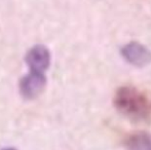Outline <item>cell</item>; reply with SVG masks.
<instances>
[{
  "label": "cell",
  "mask_w": 151,
  "mask_h": 150,
  "mask_svg": "<svg viewBox=\"0 0 151 150\" xmlns=\"http://www.w3.org/2000/svg\"><path fill=\"white\" fill-rule=\"evenodd\" d=\"M120 52L127 63L138 68H143L151 63V50L140 42H129L121 48Z\"/></svg>",
  "instance_id": "3957f363"
},
{
  "label": "cell",
  "mask_w": 151,
  "mask_h": 150,
  "mask_svg": "<svg viewBox=\"0 0 151 150\" xmlns=\"http://www.w3.org/2000/svg\"><path fill=\"white\" fill-rule=\"evenodd\" d=\"M25 61L30 71L45 73L50 65V52L46 46L37 44L28 50Z\"/></svg>",
  "instance_id": "277c9868"
},
{
  "label": "cell",
  "mask_w": 151,
  "mask_h": 150,
  "mask_svg": "<svg viewBox=\"0 0 151 150\" xmlns=\"http://www.w3.org/2000/svg\"><path fill=\"white\" fill-rule=\"evenodd\" d=\"M115 108L125 117L144 121L151 117V99L135 86H121L113 98Z\"/></svg>",
  "instance_id": "6da1fadb"
},
{
  "label": "cell",
  "mask_w": 151,
  "mask_h": 150,
  "mask_svg": "<svg viewBox=\"0 0 151 150\" xmlns=\"http://www.w3.org/2000/svg\"><path fill=\"white\" fill-rule=\"evenodd\" d=\"M46 86L45 73L30 71L20 80L19 90L22 97L26 100H33L43 93Z\"/></svg>",
  "instance_id": "7a4b0ae2"
},
{
  "label": "cell",
  "mask_w": 151,
  "mask_h": 150,
  "mask_svg": "<svg viewBox=\"0 0 151 150\" xmlns=\"http://www.w3.org/2000/svg\"><path fill=\"white\" fill-rule=\"evenodd\" d=\"M127 150H151V135L146 132L131 134L124 140Z\"/></svg>",
  "instance_id": "5b68a950"
},
{
  "label": "cell",
  "mask_w": 151,
  "mask_h": 150,
  "mask_svg": "<svg viewBox=\"0 0 151 150\" xmlns=\"http://www.w3.org/2000/svg\"><path fill=\"white\" fill-rule=\"evenodd\" d=\"M1 150H17V149H14V148H3Z\"/></svg>",
  "instance_id": "8992f818"
}]
</instances>
